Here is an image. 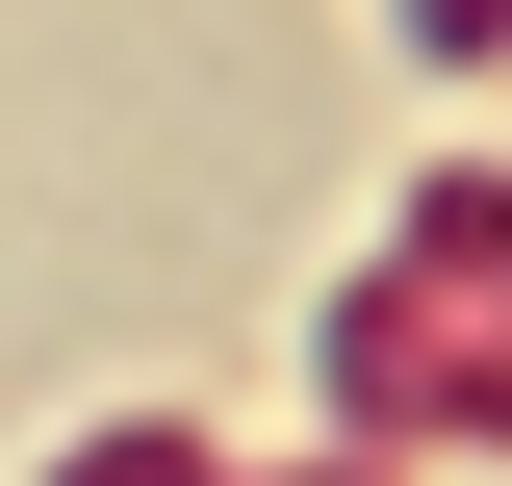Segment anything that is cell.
I'll list each match as a JSON object with an SVG mask.
<instances>
[{"label": "cell", "mask_w": 512, "mask_h": 486, "mask_svg": "<svg viewBox=\"0 0 512 486\" xmlns=\"http://www.w3.org/2000/svg\"><path fill=\"white\" fill-rule=\"evenodd\" d=\"M384 26H410V52H512V0H384Z\"/></svg>", "instance_id": "cell-1"}, {"label": "cell", "mask_w": 512, "mask_h": 486, "mask_svg": "<svg viewBox=\"0 0 512 486\" xmlns=\"http://www.w3.org/2000/svg\"><path fill=\"white\" fill-rule=\"evenodd\" d=\"M77 486H205V461H180V435H103V461H77Z\"/></svg>", "instance_id": "cell-2"}]
</instances>
